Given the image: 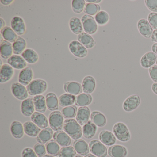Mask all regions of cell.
I'll return each instance as SVG.
<instances>
[{
    "label": "cell",
    "mask_w": 157,
    "mask_h": 157,
    "mask_svg": "<svg viewBox=\"0 0 157 157\" xmlns=\"http://www.w3.org/2000/svg\"><path fill=\"white\" fill-rule=\"evenodd\" d=\"M64 90L67 93L74 95H79L83 92L82 85L75 81L65 82L64 85Z\"/></svg>",
    "instance_id": "obj_13"
},
{
    "label": "cell",
    "mask_w": 157,
    "mask_h": 157,
    "mask_svg": "<svg viewBox=\"0 0 157 157\" xmlns=\"http://www.w3.org/2000/svg\"><path fill=\"white\" fill-rule=\"evenodd\" d=\"M34 105L36 111L40 113H44L46 111L47 105L46 98L44 95L40 94L34 96L33 98Z\"/></svg>",
    "instance_id": "obj_28"
},
{
    "label": "cell",
    "mask_w": 157,
    "mask_h": 157,
    "mask_svg": "<svg viewBox=\"0 0 157 157\" xmlns=\"http://www.w3.org/2000/svg\"><path fill=\"white\" fill-rule=\"evenodd\" d=\"M157 55L152 51L144 54L140 59V64L144 68H149L156 63Z\"/></svg>",
    "instance_id": "obj_14"
},
{
    "label": "cell",
    "mask_w": 157,
    "mask_h": 157,
    "mask_svg": "<svg viewBox=\"0 0 157 157\" xmlns=\"http://www.w3.org/2000/svg\"><path fill=\"white\" fill-rule=\"evenodd\" d=\"M54 140L61 147H68L71 143L70 136L65 131H56L53 135Z\"/></svg>",
    "instance_id": "obj_17"
},
{
    "label": "cell",
    "mask_w": 157,
    "mask_h": 157,
    "mask_svg": "<svg viewBox=\"0 0 157 157\" xmlns=\"http://www.w3.org/2000/svg\"><path fill=\"white\" fill-rule=\"evenodd\" d=\"M34 150L39 157H44L46 153V148L42 143H38L34 147Z\"/></svg>",
    "instance_id": "obj_46"
},
{
    "label": "cell",
    "mask_w": 157,
    "mask_h": 157,
    "mask_svg": "<svg viewBox=\"0 0 157 157\" xmlns=\"http://www.w3.org/2000/svg\"><path fill=\"white\" fill-rule=\"evenodd\" d=\"M82 134L85 138L90 139L94 136L97 130V127L91 120H89L82 127Z\"/></svg>",
    "instance_id": "obj_27"
},
{
    "label": "cell",
    "mask_w": 157,
    "mask_h": 157,
    "mask_svg": "<svg viewBox=\"0 0 157 157\" xmlns=\"http://www.w3.org/2000/svg\"><path fill=\"white\" fill-rule=\"evenodd\" d=\"M31 120L40 128L44 129L48 126V120L45 116L39 112H34L31 116Z\"/></svg>",
    "instance_id": "obj_20"
},
{
    "label": "cell",
    "mask_w": 157,
    "mask_h": 157,
    "mask_svg": "<svg viewBox=\"0 0 157 157\" xmlns=\"http://www.w3.org/2000/svg\"><path fill=\"white\" fill-rule=\"evenodd\" d=\"M76 98L75 95L68 93L64 94L59 98V103L62 107L71 106L75 103Z\"/></svg>",
    "instance_id": "obj_38"
},
{
    "label": "cell",
    "mask_w": 157,
    "mask_h": 157,
    "mask_svg": "<svg viewBox=\"0 0 157 157\" xmlns=\"http://www.w3.org/2000/svg\"><path fill=\"white\" fill-rule=\"evenodd\" d=\"M21 56L27 63L30 64H35L39 59L38 54L32 48L25 49L21 54Z\"/></svg>",
    "instance_id": "obj_33"
},
{
    "label": "cell",
    "mask_w": 157,
    "mask_h": 157,
    "mask_svg": "<svg viewBox=\"0 0 157 157\" xmlns=\"http://www.w3.org/2000/svg\"><path fill=\"white\" fill-rule=\"evenodd\" d=\"M64 117L59 111L52 112L48 117V123L51 128L54 131H60L63 128Z\"/></svg>",
    "instance_id": "obj_4"
},
{
    "label": "cell",
    "mask_w": 157,
    "mask_h": 157,
    "mask_svg": "<svg viewBox=\"0 0 157 157\" xmlns=\"http://www.w3.org/2000/svg\"><path fill=\"white\" fill-rule=\"evenodd\" d=\"M46 82L41 79H36L32 81L26 87L28 94L32 96L40 95L47 90Z\"/></svg>",
    "instance_id": "obj_2"
},
{
    "label": "cell",
    "mask_w": 157,
    "mask_h": 157,
    "mask_svg": "<svg viewBox=\"0 0 157 157\" xmlns=\"http://www.w3.org/2000/svg\"><path fill=\"white\" fill-rule=\"evenodd\" d=\"M1 33L3 39L10 43H13L18 38V35L9 26H5L1 30Z\"/></svg>",
    "instance_id": "obj_35"
},
{
    "label": "cell",
    "mask_w": 157,
    "mask_h": 157,
    "mask_svg": "<svg viewBox=\"0 0 157 157\" xmlns=\"http://www.w3.org/2000/svg\"><path fill=\"white\" fill-rule=\"evenodd\" d=\"M26 42L23 37L19 36L16 41L13 44V53L15 55H21L26 48Z\"/></svg>",
    "instance_id": "obj_36"
},
{
    "label": "cell",
    "mask_w": 157,
    "mask_h": 157,
    "mask_svg": "<svg viewBox=\"0 0 157 157\" xmlns=\"http://www.w3.org/2000/svg\"><path fill=\"white\" fill-rule=\"evenodd\" d=\"M11 91L13 96L20 101H24L28 97L27 89L20 82H15L11 86Z\"/></svg>",
    "instance_id": "obj_8"
},
{
    "label": "cell",
    "mask_w": 157,
    "mask_h": 157,
    "mask_svg": "<svg viewBox=\"0 0 157 157\" xmlns=\"http://www.w3.org/2000/svg\"><path fill=\"white\" fill-rule=\"evenodd\" d=\"M92 97L90 94L82 93L76 97L75 104L78 106H86L91 103Z\"/></svg>",
    "instance_id": "obj_39"
},
{
    "label": "cell",
    "mask_w": 157,
    "mask_h": 157,
    "mask_svg": "<svg viewBox=\"0 0 157 157\" xmlns=\"http://www.w3.org/2000/svg\"><path fill=\"white\" fill-rule=\"evenodd\" d=\"M151 41L157 43V29L153 31L151 36Z\"/></svg>",
    "instance_id": "obj_51"
},
{
    "label": "cell",
    "mask_w": 157,
    "mask_h": 157,
    "mask_svg": "<svg viewBox=\"0 0 157 157\" xmlns=\"http://www.w3.org/2000/svg\"><path fill=\"white\" fill-rule=\"evenodd\" d=\"M156 65H157V60H156Z\"/></svg>",
    "instance_id": "obj_60"
},
{
    "label": "cell",
    "mask_w": 157,
    "mask_h": 157,
    "mask_svg": "<svg viewBox=\"0 0 157 157\" xmlns=\"http://www.w3.org/2000/svg\"><path fill=\"white\" fill-rule=\"evenodd\" d=\"M61 113L66 119L74 118L77 115V107L75 105H71L64 107L61 110Z\"/></svg>",
    "instance_id": "obj_42"
},
{
    "label": "cell",
    "mask_w": 157,
    "mask_h": 157,
    "mask_svg": "<svg viewBox=\"0 0 157 157\" xmlns=\"http://www.w3.org/2000/svg\"><path fill=\"white\" fill-rule=\"evenodd\" d=\"M53 129L47 127L41 130L36 137V140L39 143L45 144L50 141L53 137Z\"/></svg>",
    "instance_id": "obj_32"
},
{
    "label": "cell",
    "mask_w": 157,
    "mask_h": 157,
    "mask_svg": "<svg viewBox=\"0 0 157 157\" xmlns=\"http://www.w3.org/2000/svg\"><path fill=\"white\" fill-rule=\"evenodd\" d=\"M14 75V70L9 64H3L1 67L0 82L4 83L11 79Z\"/></svg>",
    "instance_id": "obj_12"
},
{
    "label": "cell",
    "mask_w": 157,
    "mask_h": 157,
    "mask_svg": "<svg viewBox=\"0 0 157 157\" xmlns=\"http://www.w3.org/2000/svg\"><path fill=\"white\" fill-rule=\"evenodd\" d=\"M73 145L76 152L82 156H86L90 152L89 145L83 140H77L74 141Z\"/></svg>",
    "instance_id": "obj_25"
},
{
    "label": "cell",
    "mask_w": 157,
    "mask_h": 157,
    "mask_svg": "<svg viewBox=\"0 0 157 157\" xmlns=\"http://www.w3.org/2000/svg\"><path fill=\"white\" fill-rule=\"evenodd\" d=\"M85 2H89V3H99L100 2H101L102 1L101 0H86Z\"/></svg>",
    "instance_id": "obj_55"
},
{
    "label": "cell",
    "mask_w": 157,
    "mask_h": 157,
    "mask_svg": "<svg viewBox=\"0 0 157 157\" xmlns=\"http://www.w3.org/2000/svg\"><path fill=\"white\" fill-rule=\"evenodd\" d=\"M1 56L4 59H9L13 53V46L10 42L3 40L0 45Z\"/></svg>",
    "instance_id": "obj_29"
},
{
    "label": "cell",
    "mask_w": 157,
    "mask_h": 157,
    "mask_svg": "<svg viewBox=\"0 0 157 157\" xmlns=\"http://www.w3.org/2000/svg\"><path fill=\"white\" fill-rule=\"evenodd\" d=\"M145 3L149 10L153 13H157V0H146Z\"/></svg>",
    "instance_id": "obj_48"
},
{
    "label": "cell",
    "mask_w": 157,
    "mask_h": 157,
    "mask_svg": "<svg viewBox=\"0 0 157 157\" xmlns=\"http://www.w3.org/2000/svg\"><path fill=\"white\" fill-rule=\"evenodd\" d=\"M35 110L33 99L27 98L23 101L21 105V111L25 116H31L34 113Z\"/></svg>",
    "instance_id": "obj_22"
},
{
    "label": "cell",
    "mask_w": 157,
    "mask_h": 157,
    "mask_svg": "<svg viewBox=\"0 0 157 157\" xmlns=\"http://www.w3.org/2000/svg\"><path fill=\"white\" fill-rule=\"evenodd\" d=\"M33 77V71L31 68L26 67L21 70L19 75V82L24 86H27L31 82Z\"/></svg>",
    "instance_id": "obj_18"
},
{
    "label": "cell",
    "mask_w": 157,
    "mask_h": 157,
    "mask_svg": "<svg viewBox=\"0 0 157 157\" xmlns=\"http://www.w3.org/2000/svg\"><path fill=\"white\" fill-rule=\"evenodd\" d=\"M47 107L51 111H56L58 109L59 99L54 93H49L46 96Z\"/></svg>",
    "instance_id": "obj_34"
},
{
    "label": "cell",
    "mask_w": 157,
    "mask_h": 157,
    "mask_svg": "<svg viewBox=\"0 0 157 157\" xmlns=\"http://www.w3.org/2000/svg\"><path fill=\"white\" fill-rule=\"evenodd\" d=\"M140 103V97L136 94L128 96L123 103V107L125 112H130L136 109Z\"/></svg>",
    "instance_id": "obj_9"
},
{
    "label": "cell",
    "mask_w": 157,
    "mask_h": 157,
    "mask_svg": "<svg viewBox=\"0 0 157 157\" xmlns=\"http://www.w3.org/2000/svg\"><path fill=\"white\" fill-rule=\"evenodd\" d=\"M137 28L140 34L146 38L151 37L153 29L146 19H140L137 22Z\"/></svg>",
    "instance_id": "obj_11"
},
{
    "label": "cell",
    "mask_w": 157,
    "mask_h": 157,
    "mask_svg": "<svg viewBox=\"0 0 157 157\" xmlns=\"http://www.w3.org/2000/svg\"><path fill=\"white\" fill-rule=\"evenodd\" d=\"M92 122L99 127H102L106 124V118L104 115L98 111H94L90 115Z\"/></svg>",
    "instance_id": "obj_37"
},
{
    "label": "cell",
    "mask_w": 157,
    "mask_h": 157,
    "mask_svg": "<svg viewBox=\"0 0 157 157\" xmlns=\"http://www.w3.org/2000/svg\"><path fill=\"white\" fill-rule=\"evenodd\" d=\"M150 77L153 81L157 82V65H154L148 69Z\"/></svg>",
    "instance_id": "obj_49"
},
{
    "label": "cell",
    "mask_w": 157,
    "mask_h": 157,
    "mask_svg": "<svg viewBox=\"0 0 157 157\" xmlns=\"http://www.w3.org/2000/svg\"><path fill=\"white\" fill-rule=\"evenodd\" d=\"M99 137L100 141L107 146H113L116 142V138L113 133L107 130L101 131Z\"/></svg>",
    "instance_id": "obj_19"
},
{
    "label": "cell",
    "mask_w": 157,
    "mask_h": 157,
    "mask_svg": "<svg viewBox=\"0 0 157 157\" xmlns=\"http://www.w3.org/2000/svg\"><path fill=\"white\" fill-rule=\"evenodd\" d=\"M113 133L116 138L122 142H127L130 139V134L127 126L122 122L114 125Z\"/></svg>",
    "instance_id": "obj_3"
},
{
    "label": "cell",
    "mask_w": 157,
    "mask_h": 157,
    "mask_svg": "<svg viewBox=\"0 0 157 157\" xmlns=\"http://www.w3.org/2000/svg\"><path fill=\"white\" fill-rule=\"evenodd\" d=\"M11 28L18 35L21 36L25 34L26 26L24 21L20 16H15L11 22Z\"/></svg>",
    "instance_id": "obj_10"
},
{
    "label": "cell",
    "mask_w": 157,
    "mask_h": 157,
    "mask_svg": "<svg viewBox=\"0 0 157 157\" xmlns=\"http://www.w3.org/2000/svg\"><path fill=\"white\" fill-rule=\"evenodd\" d=\"M68 47L71 53L76 57L83 58L88 55L87 48L78 41H71L69 44Z\"/></svg>",
    "instance_id": "obj_7"
},
{
    "label": "cell",
    "mask_w": 157,
    "mask_h": 157,
    "mask_svg": "<svg viewBox=\"0 0 157 157\" xmlns=\"http://www.w3.org/2000/svg\"><path fill=\"white\" fill-rule=\"evenodd\" d=\"M76 151L71 146L63 147L60 149L59 153V157H74L76 156Z\"/></svg>",
    "instance_id": "obj_45"
},
{
    "label": "cell",
    "mask_w": 157,
    "mask_h": 157,
    "mask_svg": "<svg viewBox=\"0 0 157 157\" xmlns=\"http://www.w3.org/2000/svg\"><path fill=\"white\" fill-rule=\"evenodd\" d=\"M148 21L152 29L154 30L157 29V13H151L148 16Z\"/></svg>",
    "instance_id": "obj_47"
},
{
    "label": "cell",
    "mask_w": 157,
    "mask_h": 157,
    "mask_svg": "<svg viewBox=\"0 0 157 157\" xmlns=\"http://www.w3.org/2000/svg\"><path fill=\"white\" fill-rule=\"evenodd\" d=\"M22 157H37L34 150L31 148L27 147L25 148L22 152Z\"/></svg>",
    "instance_id": "obj_50"
},
{
    "label": "cell",
    "mask_w": 157,
    "mask_h": 157,
    "mask_svg": "<svg viewBox=\"0 0 157 157\" xmlns=\"http://www.w3.org/2000/svg\"><path fill=\"white\" fill-rule=\"evenodd\" d=\"M151 90L154 94L157 95V82H154L151 85Z\"/></svg>",
    "instance_id": "obj_53"
},
{
    "label": "cell",
    "mask_w": 157,
    "mask_h": 157,
    "mask_svg": "<svg viewBox=\"0 0 157 157\" xmlns=\"http://www.w3.org/2000/svg\"><path fill=\"white\" fill-rule=\"evenodd\" d=\"M23 126L25 133L29 136L33 137L37 136L41 131V128L39 127L31 121L25 122Z\"/></svg>",
    "instance_id": "obj_26"
},
{
    "label": "cell",
    "mask_w": 157,
    "mask_h": 157,
    "mask_svg": "<svg viewBox=\"0 0 157 157\" xmlns=\"http://www.w3.org/2000/svg\"><path fill=\"white\" fill-rule=\"evenodd\" d=\"M10 132L12 136L15 138H21L24 134V126L19 121H13L11 124Z\"/></svg>",
    "instance_id": "obj_31"
},
{
    "label": "cell",
    "mask_w": 157,
    "mask_h": 157,
    "mask_svg": "<svg viewBox=\"0 0 157 157\" xmlns=\"http://www.w3.org/2000/svg\"><path fill=\"white\" fill-rule=\"evenodd\" d=\"M81 21L85 33L90 35L94 34L98 30V25L94 17L85 14L82 16Z\"/></svg>",
    "instance_id": "obj_5"
},
{
    "label": "cell",
    "mask_w": 157,
    "mask_h": 157,
    "mask_svg": "<svg viewBox=\"0 0 157 157\" xmlns=\"http://www.w3.org/2000/svg\"><path fill=\"white\" fill-rule=\"evenodd\" d=\"M84 0H73L71 2V8L75 13L79 14L84 11L86 5Z\"/></svg>",
    "instance_id": "obj_43"
},
{
    "label": "cell",
    "mask_w": 157,
    "mask_h": 157,
    "mask_svg": "<svg viewBox=\"0 0 157 157\" xmlns=\"http://www.w3.org/2000/svg\"><path fill=\"white\" fill-rule=\"evenodd\" d=\"M74 157H83L82 156H81V155H79V154H78V155H76V156Z\"/></svg>",
    "instance_id": "obj_59"
},
{
    "label": "cell",
    "mask_w": 157,
    "mask_h": 157,
    "mask_svg": "<svg viewBox=\"0 0 157 157\" xmlns=\"http://www.w3.org/2000/svg\"><path fill=\"white\" fill-rule=\"evenodd\" d=\"M95 20L97 24L99 25H105L109 21V14L105 11H101L95 15Z\"/></svg>",
    "instance_id": "obj_44"
},
{
    "label": "cell",
    "mask_w": 157,
    "mask_h": 157,
    "mask_svg": "<svg viewBox=\"0 0 157 157\" xmlns=\"http://www.w3.org/2000/svg\"><path fill=\"white\" fill-rule=\"evenodd\" d=\"M43 157H56L55 156H52V155H49V154H48V155H45Z\"/></svg>",
    "instance_id": "obj_58"
},
{
    "label": "cell",
    "mask_w": 157,
    "mask_h": 157,
    "mask_svg": "<svg viewBox=\"0 0 157 157\" xmlns=\"http://www.w3.org/2000/svg\"><path fill=\"white\" fill-rule=\"evenodd\" d=\"M13 2V0H1V3L3 5L7 6L11 4Z\"/></svg>",
    "instance_id": "obj_52"
},
{
    "label": "cell",
    "mask_w": 157,
    "mask_h": 157,
    "mask_svg": "<svg viewBox=\"0 0 157 157\" xmlns=\"http://www.w3.org/2000/svg\"><path fill=\"white\" fill-rule=\"evenodd\" d=\"M89 147L90 152L97 157H105L107 156V148L99 140H94L90 141Z\"/></svg>",
    "instance_id": "obj_6"
},
{
    "label": "cell",
    "mask_w": 157,
    "mask_h": 157,
    "mask_svg": "<svg viewBox=\"0 0 157 157\" xmlns=\"http://www.w3.org/2000/svg\"><path fill=\"white\" fill-rule=\"evenodd\" d=\"M96 82L95 79L90 76L85 77L82 82V90L84 93H92L95 90Z\"/></svg>",
    "instance_id": "obj_24"
},
{
    "label": "cell",
    "mask_w": 157,
    "mask_h": 157,
    "mask_svg": "<svg viewBox=\"0 0 157 157\" xmlns=\"http://www.w3.org/2000/svg\"><path fill=\"white\" fill-rule=\"evenodd\" d=\"M0 21H1V30L5 27V22L2 18H0Z\"/></svg>",
    "instance_id": "obj_56"
},
{
    "label": "cell",
    "mask_w": 157,
    "mask_h": 157,
    "mask_svg": "<svg viewBox=\"0 0 157 157\" xmlns=\"http://www.w3.org/2000/svg\"><path fill=\"white\" fill-rule=\"evenodd\" d=\"M8 63L13 68L17 70L23 69L27 66V62L19 55H13L8 59Z\"/></svg>",
    "instance_id": "obj_15"
},
{
    "label": "cell",
    "mask_w": 157,
    "mask_h": 157,
    "mask_svg": "<svg viewBox=\"0 0 157 157\" xmlns=\"http://www.w3.org/2000/svg\"><path fill=\"white\" fill-rule=\"evenodd\" d=\"M151 50L153 53L157 55V43H155L151 46Z\"/></svg>",
    "instance_id": "obj_54"
},
{
    "label": "cell",
    "mask_w": 157,
    "mask_h": 157,
    "mask_svg": "<svg viewBox=\"0 0 157 157\" xmlns=\"http://www.w3.org/2000/svg\"><path fill=\"white\" fill-rule=\"evenodd\" d=\"M84 157H97V156H95L94 154H91V153H89V154L86 155Z\"/></svg>",
    "instance_id": "obj_57"
},
{
    "label": "cell",
    "mask_w": 157,
    "mask_h": 157,
    "mask_svg": "<svg viewBox=\"0 0 157 157\" xmlns=\"http://www.w3.org/2000/svg\"><path fill=\"white\" fill-rule=\"evenodd\" d=\"M71 31L76 35L83 33V28L81 20L78 17H73L70 20L69 22Z\"/></svg>",
    "instance_id": "obj_30"
},
{
    "label": "cell",
    "mask_w": 157,
    "mask_h": 157,
    "mask_svg": "<svg viewBox=\"0 0 157 157\" xmlns=\"http://www.w3.org/2000/svg\"><path fill=\"white\" fill-rule=\"evenodd\" d=\"M100 10L101 7L100 5L95 3H88L85 5L83 12L87 15L92 16L98 13Z\"/></svg>",
    "instance_id": "obj_41"
},
{
    "label": "cell",
    "mask_w": 157,
    "mask_h": 157,
    "mask_svg": "<svg viewBox=\"0 0 157 157\" xmlns=\"http://www.w3.org/2000/svg\"><path fill=\"white\" fill-rule=\"evenodd\" d=\"M63 128L64 131L73 139L78 140L82 136L81 127L75 119H66L64 121Z\"/></svg>",
    "instance_id": "obj_1"
},
{
    "label": "cell",
    "mask_w": 157,
    "mask_h": 157,
    "mask_svg": "<svg viewBox=\"0 0 157 157\" xmlns=\"http://www.w3.org/2000/svg\"><path fill=\"white\" fill-rule=\"evenodd\" d=\"M108 154L111 157H125L127 150L125 147L120 145H114L108 149Z\"/></svg>",
    "instance_id": "obj_23"
},
{
    "label": "cell",
    "mask_w": 157,
    "mask_h": 157,
    "mask_svg": "<svg viewBox=\"0 0 157 157\" xmlns=\"http://www.w3.org/2000/svg\"><path fill=\"white\" fill-rule=\"evenodd\" d=\"M77 39L79 42L88 49L93 48L96 44L93 37L90 35L84 32L79 34Z\"/></svg>",
    "instance_id": "obj_21"
},
{
    "label": "cell",
    "mask_w": 157,
    "mask_h": 157,
    "mask_svg": "<svg viewBox=\"0 0 157 157\" xmlns=\"http://www.w3.org/2000/svg\"><path fill=\"white\" fill-rule=\"evenodd\" d=\"M46 148L48 154L54 156H58L60 150L59 144L54 140H51L46 144Z\"/></svg>",
    "instance_id": "obj_40"
},
{
    "label": "cell",
    "mask_w": 157,
    "mask_h": 157,
    "mask_svg": "<svg viewBox=\"0 0 157 157\" xmlns=\"http://www.w3.org/2000/svg\"><path fill=\"white\" fill-rule=\"evenodd\" d=\"M90 117V111L87 106H82L78 109L76 115V120L80 125H84L89 121Z\"/></svg>",
    "instance_id": "obj_16"
}]
</instances>
